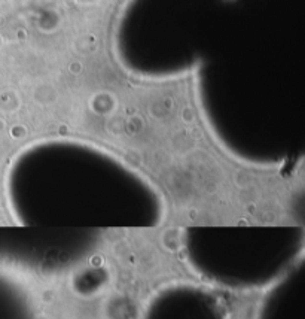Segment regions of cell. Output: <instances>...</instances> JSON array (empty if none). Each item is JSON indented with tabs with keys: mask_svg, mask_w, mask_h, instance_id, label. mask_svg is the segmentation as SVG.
<instances>
[{
	"mask_svg": "<svg viewBox=\"0 0 305 319\" xmlns=\"http://www.w3.org/2000/svg\"><path fill=\"white\" fill-rule=\"evenodd\" d=\"M140 319H229L217 292L192 282L167 283L147 298Z\"/></svg>",
	"mask_w": 305,
	"mask_h": 319,
	"instance_id": "obj_1",
	"label": "cell"
}]
</instances>
